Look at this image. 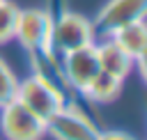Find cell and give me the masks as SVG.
Listing matches in <instances>:
<instances>
[{"instance_id": "ba28073f", "label": "cell", "mask_w": 147, "mask_h": 140, "mask_svg": "<svg viewBox=\"0 0 147 140\" xmlns=\"http://www.w3.org/2000/svg\"><path fill=\"white\" fill-rule=\"evenodd\" d=\"M94 50H96V60H99V69L106 73H113L117 78H126L133 71V60L108 37V39H99L94 41Z\"/></svg>"}, {"instance_id": "7a4b0ae2", "label": "cell", "mask_w": 147, "mask_h": 140, "mask_svg": "<svg viewBox=\"0 0 147 140\" xmlns=\"http://www.w3.org/2000/svg\"><path fill=\"white\" fill-rule=\"evenodd\" d=\"M16 99L32 112L37 115L39 119H48L57 108H62L69 96L57 87L53 85L51 80H46L44 76L39 73H32L23 80H18V87H16Z\"/></svg>"}, {"instance_id": "52a82bcc", "label": "cell", "mask_w": 147, "mask_h": 140, "mask_svg": "<svg viewBox=\"0 0 147 140\" xmlns=\"http://www.w3.org/2000/svg\"><path fill=\"white\" fill-rule=\"evenodd\" d=\"M110 39L133 60V64L140 69V73L145 78V50H147V25H145V18L119 28L117 32H113Z\"/></svg>"}, {"instance_id": "8fae6325", "label": "cell", "mask_w": 147, "mask_h": 140, "mask_svg": "<svg viewBox=\"0 0 147 140\" xmlns=\"http://www.w3.org/2000/svg\"><path fill=\"white\" fill-rule=\"evenodd\" d=\"M16 87H18V78L11 71V67L0 57V108L5 103H9L11 99H16Z\"/></svg>"}, {"instance_id": "9c48e42d", "label": "cell", "mask_w": 147, "mask_h": 140, "mask_svg": "<svg viewBox=\"0 0 147 140\" xmlns=\"http://www.w3.org/2000/svg\"><path fill=\"white\" fill-rule=\"evenodd\" d=\"M122 78H117V76H113V73H106V71H99L92 80H90V85L85 87V96L92 101V103H110V101H115L117 96H119V92H122Z\"/></svg>"}, {"instance_id": "6da1fadb", "label": "cell", "mask_w": 147, "mask_h": 140, "mask_svg": "<svg viewBox=\"0 0 147 140\" xmlns=\"http://www.w3.org/2000/svg\"><path fill=\"white\" fill-rule=\"evenodd\" d=\"M94 41L96 37H94L92 23L83 14L69 11V9H62L57 16L51 14V46L57 55L90 46Z\"/></svg>"}, {"instance_id": "3957f363", "label": "cell", "mask_w": 147, "mask_h": 140, "mask_svg": "<svg viewBox=\"0 0 147 140\" xmlns=\"http://www.w3.org/2000/svg\"><path fill=\"white\" fill-rule=\"evenodd\" d=\"M44 124L46 135L53 140H96L101 133V129L74 101H67L62 108H57Z\"/></svg>"}, {"instance_id": "5b68a950", "label": "cell", "mask_w": 147, "mask_h": 140, "mask_svg": "<svg viewBox=\"0 0 147 140\" xmlns=\"http://www.w3.org/2000/svg\"><path fill=\"white\" fill-rule=\"evenodd\" d=\"M0 133L5 140H41L46 135V124L18 99H11L0 108Z\"/></svg>"}, {"instance_id": "8992f818", "label": "cell", "mask_w": 147, "mask_h": 140, "mask_svg": "<svg viewBox=\"0 0 147 140\" xmlns=\"http://www.w3.org/2000/svg\"><path fill=\"white\" fill-rule=\"evenodd\" d=\"M60 69H62V76H64L67 87L83 94L85 87L90 85V80L101 71V69H99V60H96L94 44L60 55Z\"/></svg>"}, {"instance_id": "7c38bea8", "label": "cell", "mask_w": 147, "mask_h": 140, "mask_svg": "<svg viewBox=\"0 0 147 140\" xmlns=\"http://www.w3.org/2000/svg\"><path fill=\"white\" fill-rule=\"evenodd\" d=\"M96 140H136V138L124 131H101Z\"/></svg>"}, {"instance_id": "277c9868", "label": "cell", "mask_w": 147, "mask_h": 140, "mask_svg": "<svg viewBox=\"0 0 147 140\" xmlns=\"http://www.w3.org/2000/svg\"><path fill=\"white\" fill-rule=\"evenodd\" d=\"M145 14H147V0H108L90 23L99 41L113 37V32H117L119 28L145 18Z\"/></svg>"}, {"instance_id": "30bf717a", "label": "cell", "mask_w": 147, "mask_h": 140, "mask_svg": "<svg viewBox=\"0 0 147 140\" xmlns=\"http://www.w3.org/2000/svg\"><path fill=\"white\" fill-rule=\"evenodd\" d=\"M16 21H18V7L9 0H0V46L14 39Z\"/></svg>"}]
</instances>
